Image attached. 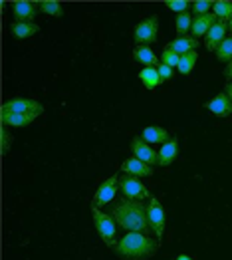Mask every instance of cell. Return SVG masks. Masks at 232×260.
Wrapping results in <instances>:
<instances>
[{
	"instance_id": "obj_1",
	"label": "cell",
	"mask_w": 232,
	"mask_h": 260,
	"mask_svg": "<svg viewBox=\"0 0 232 260\" xmlns=\"http://www.w3.org/2000/svg\"><path fill=\"white\" fill-rule=\"evenodd\" d=\"M111 217L115 218V222L121 229H125L127 233L147 235L151 231L147 218V205L143 201H131V199L123 197V201L111 209Z\"/></svg>"
},
{
	"instance_id": "obj_2",
	"label": "cell",
	"mask_w": 232,
	"mask_h": 260,
	"mask_svg": "<svg viewBox=\"0 0 232 260\" xmlns=\"http://www.w3.org/2000/svg\"><path fill=\"white\" fill-rule=\"evenodd\" d=\"M115 254L125 260H145L159 250V240L151 239L143 233H127L123 239L113 246Z\"/></svg>"
},
{
	"instance_id": "obj_3",
	"label": "cell",
	"mask_w": 232,
	"mask_h": 260,
	"mask_svg": "<svg viewBox=\"0 0 232 260\" xmlns=\"http://www.w3.org/2000/svg\"><path fill=\"white\" fill-rule=\"evenodd\" d=\"M91 217H93V224H95V229H97V233H100V237L102 240L106 242L107 246H115L117 242H115V233H117V222H115V218L111 217V215H106V213H102L97 207H93L91 205Z\"/></svg>"
},
{
	"instance_id": "obj_4",
	"label": "cell",
	"mask_w": 232,
	"mask_h": 260,
	"mask_svg": "<svg viewBox=\"0 0 232 260\" xmlns=\"http://www.w3.org/2000/svg\"><path fill=\"white\" fill-rule=\"evenodd\" d=\"M119 189L125 199H131V201H145V199H151V193L149 189L141 183L139 177L135 175H119Z\"/></svg>"
},
{
	"instance_id": "obj_5",
	"label": "cell",
	"mask_w": 232,
	"mask_h": 260,
	"mask_svg": "<svg viewBox=\"0 0 232 260\" xmlns=\"http://www.w3.org/2000/svg\"><path fill=\"white\" fill-rule=\"evenodd\" d=\"M147 218H149V229L151 233L157 237V240L163 239L165 235V211L163 205L157 197H151L147 205Z\"/></svg>"
},
{
	"instance_id": "obj_6",
	"label": "cell",
	"mask_w": 232,
	"mask_h": 260,
	"mask_svg": "<svg viewBox=\"0 0 232 260\" xmlns=\"http://www.w3.org/2000/svg\"><path fill=\"white\" fill-rule=\"evenodd\" d=\"M157 32H159V18L153 14V16L145 18L141 24H137L133 38H135L137 46H149L157 40Z\"/></svg>"
},
{
	"instance_id": "obj_7",
	"label": "cell",
	"mask_w": 232,
	"mask_h": 260,
	"mask_svg": "<svg viewBox=\"0 0 232 260\" xmlns=\"http://www.w3.org/2000/svg\"><path fill=\"white\" fill-rule=\"evenodd\" d=\"M117 189H119V175H111L109 179H106L100 185V189L95 191L91 205L97 207V209H102L104 205H109L115 199V195H117Z\"/></svg>"
},
{
	"instance_id": "obj_8",
	"label": "cell",
	"mask_w": 232,
	"mask_h": 260,
	"mask_svg": "<svg viewBox=\"0 0 232 260\" xmlns=\"http://www.w3.org/2000/svg\"><path fill=\"white\" fill-rule=\"evenodd\" d=\"M44 108L40 102L30 100V98H12L8 102L2 104V113H36L40 115Z\"/></svg>"
},
{
	"instance_id": "obj_9",
	"label": "cell",
	"mask_w": 232,
	"mask_h": 260,
	"mask_svg": "<svg viewBox=\"0 0 232 260\" xmlns=\"http://www.w3.org/2000/svg\"><path fill=\"white\" fill-rule=\"evenodd\" d=\"M131 151L135 153V157L147 165H159V153L155 151L147 141H143L141 137H133L131 139Z\"/></svg>"
},
{
	"instance_id": "obj_10",
	"label": "cell",
	"mask_w": 232,
	"mask_h": 260,
	"mask_svg": "<svg viewBox=\"0 0 232 260\" xmlns=\"http://www.w3.org/2000/svg\"><path fill=\"white\" fill-rule=\"evenodd\" d=\"M226 30H228V24L226 22H220L216 20L214 26L209 30V34L205 36V46L209 52H216V48L220 46V42L226 38Z\"/></svg>"
},
{
	"instance_id": "obj_11",
	"label": "cell",
	"mask_w": 232,
	"mask_h": 260,
	"mask_svg": "<svg viewBox=\"0 0 232 260\" xmlns=\"http://www.w3.org/2000/svg\"><path fill=\"white\" fill-rule=\"evenodd\" d=\"M205 108L209 109V111H212L214 115H218V117H228L232 113V102L230 98L226 95V91H222V93L214 95L211 102H207Z\"/></svg>"
},
{
	"instance_id": "obj_12",
	"label": "cell",
	"mask_w": 232,
	"mask_h": 260,
	"mask_svg": "<svg viewBox=\"0 0 232 260\" xmlns=\"http://www.w3.org/2000/svg\"><path fill=\"white\" fill-rule=\"evenodd\" d=\"M121 173H127V175H135V177H151L153 175V167L147 165V163H143V161H139L137 157H129L125 159L123 163H121Z\"/></svg>"
},
{
	"instance_id": "obj_13",
	"label": "cell",
	"mask_w": 232,
	"mask_h": 260,
	"mask_svg": "<svg viewBox=\"0 0 232 260\" xmlns=\"http://www.w3.org/2000/svg\"><path fill=\"white\" fill-rule=\"evenodd\" d=\"M38 4L34 2H26V0H18V2H12V12H14V18L16 22H32L38 14Z\"/></svg>"
},
{
	"instance_id": "obj_14",
	"label": "cell",
	"mask_w": 232,
	"mask_h": 260,
	"mask_svg": "<svg viewBox=\"0 0 232 260\" xmlns=\"http://www.w3.org/2000/svg\"><path fill=\"white\" fill-rule=\"evenodd\" d=\"M218 20L212 12L209 14H205V16H196L194 20H192V28H190V32H192V38H201V36H207L209 34V30H211L212 26H214V22Z\"/></svg>"
},
{
	"instance_id": "obj_15",
	"label": "cell",
	"mask_w": 232,
	"mask_h": 260,
	"mask_svg": "<svg viewBox=\"0 0 232 260\" xmlns=\"http://www.w3.org/2000/svg\"><path fill=\"white\" fill-rule=\"evenodd\" d=\"M133 60H135L137 64L145 66V68H157V66L161 64V62L157 60V54H155L149 46H137V48L133 50Z\"/></svg>"
},
{
	"instance_id": "obj_16",
	"label": "cell",
	"mask_w": 232,
	"mask_h": 260,
	"mask_svg": "<svg viewBox=\"0 0 232 260\" xmlns=\"http://www.w3.org/2000/svg\"><path fill=\"white\" fill-rule=\"evenodd\" d=\"M165 48H169L173 52H177L179 56H183V54L194 52V50L198 48V40L192 38V36H181V38H175L173 42H169Z\"/></svg>"
},
{
	"instance_id": "obj_17",
	"label": "cell",
	"mask_w": 232,
	"mask_h": 260,
	"mask_svg": "<svg viewBox=\"0 0 232 260\" xmlns=\"http://www.w3.org/2000/svg\"><path fill=\"white\" fill-rule=\"evenodd\" d=\"M179 155V141L177 137L169 139L167 143H163V147L159 149V167H167L171 165Z\"/></svg>"
},
{
	"instance_id": "obj_18",
	"label": "cell",
	"mask_w": 232,
	"mask_h": 260,
	"mask_svg": "<svg viewBox=\"0 0 232 260\" xmlns=\"http://www.w3.org/2000/svg\"><path fill=\"white\" fill-rule=\"evenodd\" d=\"M38 115L36 113H2V125H12V127H26L30 125Z\"/></svg>"
},
{
	"instance_id": "obj_19",
	"label": "cell",
	"mask_w": 232,
	"mask_h": 260,
	"mask_svg": "<svg viewBox=\"0 0 232 260\" xmlns=\"http://www.w3.org/2000/svg\"><path fill=\"white\" fill-rule=\"evenodd\" d=\"M38 32H40V26L34 24V22H14V24L10 26V34H12L14 38H18V40L30 38V36H34V34H38Z\"/></svg>"
},
{
	"instance_id": "obj_20",
	"label": "cell",
	"mask_w": 232,
	"mask_h": 260,
	"mask_svg": "<svg viewBox=\"0 0 232 260\" xmlns=\"http://www.w3.org/2000/svg\"><path fill=\"white\" fill-rule=\"evenodd\" d=\"M141 139H143V141H147L149 145H151V143H167L171 137H169V131L165 129V127L151 125V127H145V129H143Z\"/></svg>"
},
{
	"instance_id": "obj_21",
	"label": "cell",
	"mask_w": 232,
	"mask_h": 260,
	"mask_svg": "<svg viewBox=\"0 0 232 260\" xmlns=\"http://www.w3.org/2000/svg\"><path fill=\"white\" fill-rule=\"evenodd\" d=\"M139 80L143 82V86L147 87V89H155L157 86L163 84V80H161L157 68H143V70L139 72Z\"/></svg>"
},
{
	"instance_id": "obj_22",
	"label": "cell",
	"mask_w": 232,
	"mask_h": 260,
	"mask_svg": "<svg viewBox=\"0 0 232 260\" xmlns=\"http://www.w3.org/2000/svg\"><path fill=\"white\" fill-rule=\"evenodd\" d=\"M212 14L220 22H226L228 24L232 20V2H226V0L212 2Z\"/></svg>"
},
{
	"instance_id": "obj_23",
	"label": "cell",
	"mask_w": 232,
	"mask_h": 260,
	"mask_svg": "<svg viewBox=\"0 0 232 260\" xmlns=\"http://www.w3.org/2000/svg\"><path fill=\"white\" fill-rule=\"evenodd\" d=\"M38 6H40V10H42L44 14H48V16H56V18L63 16V6L60 2H56V0H42V2H38Z\"/></svg>"
},
{
	"instance_id": "obj_24",
	"label": "cell",
	"mask_w": 232,
	"mask_h": 260,
	"mask_svg": "<svg viewBox=\"0 0 232 260\" xmlns=\"http://www.w3.org/2000/svg\"><path fill=\"white\" fill-rule=\"evenodd\" d=\"M196 60H198V54H196V50L194 52H189V54H183L181 56V62H179V72L181 74H190L192 72V68H194V64H196Z\"/></svg>"
},
{
	"instance_id": "obj_25",
	"label": "cell",
	"mask_w": 232,
	"mask_h": 260,
	"mask_svg": "<svg viewBox=\"0 0 232 260\" xmlns=\"http://www.w3.org/2000/svg\"><path fill=\"white\" fill-rule=\"evenodd\" d=\"M216 60L218 62H230L232 60V36L224 38L216 48Z\"/></svg>"
},
{
	"instance_id": "obj_26",
	"label": "cell",
	"mask_w": 232,
	"mask_h": 260,
	"mask_svg": "<svg viewBox=\"0 0 232 260\" xmlns=\"http://www.w3.org/2000/svg\"><path fill=\"white\" fill-rule=\"evenodd\" d=\"M190 28H192V16H190L189 12L179 14V16H177V34H179V38L185 36Z\"/></svg>"
},
{
	"instance_id": "obj_27",
	"label": "cell",
	"mask_w": 232,
	"mask_h": 260,
	"mask_svg": "<svg viewBox=\"0 0 232 260\" xmlns=\"http://www.w3.org/2000/svg\"><path fill=\"white\" fill-rule=\"evenodd\" d=\"M179 62H181V56H179L177 52H173L169 48L163 50V54H161V64L169 66V68H179Z\"/></svg>"
},
{
	"instance_id": "obj_28",
	"label": "cell",
	"mask_w": 232,
	"mask_h": 260,
	"mask_svg": "<svg viewBox=\"0 0 232 260\" xmlns=\"http://www.w3.org/2000/svg\"><path fill=\"white\" fill-rule=\"evenodd\" d=\"M165 6L173 10V12H179V14H185V12H189V2L187 0H167L165 2Z\"/></svg>"
},
{
	"instance_id": "obj_29",
	"label": "cell",
	"mask_w": 232,
	"mask_h": 260,
	"mask_svg": "<svg viewBox=\"0 0 232 260\" xmlns=\"http://www.w3.org/2000/svg\"><path fill=\"white\" fill-rule=\"evenodd\" d=\"M190 8H192V12L196 16H205V14H209V10L212 8V2H209V0H198V2H192Z\"/></svg>"
},
{
	"instance_id": "obj_30",
	"label": "cell",
	"mask_w": 232,
	"mask_h": 260,
	"mask_svg": "<svg viewBox=\"0 0 232 260\" xmlns=\"http://www.w3.org/2000/svg\"><path fill=\"white\" fill-rule=\"evenodd\" d=\"M0 143H2V155H6V153L10 151V145H12V135L6 131V127L2 125V131H0Z\"/></svg>"
},
{
	"instance_id": "obj_31",
	"label": "cell",
	"mask_w": 232,
	"mask_h": 260,
	"mask_svg": "<svg viewBox=\"0 0 232 260\" xmlns=\"http://www.w3.org/2000/svg\"><path fill=\"white\" fill-rule=\"evenodd\" d=\"M157 70H159V76H161V80H163V82H167V80L173 78V68H169V66L159 64L157 66Z\"/></svg>"
},
{
	"instance_id": "obj_32",
	"label": "cell",
	"mask_w": 232,
	"mask_h": 260,
	"mask_svg": "<svg viewBox=\"0 0 232 260\" xmlns=\"http://www.w3.org/2000/svg\"><path fill=\"white\" fill-rule=\"evenodd\" d=\"M224 78H226V80H232V60L228 62L226 70H224Z\"/></svg>"
},
{
	"instance_id": "obj_33",
	"label": "cell",
	"mask_w": 232,
	"mask_h": 260,
	"mask_svg": "<svg viewBox=\"0 0 232 260\" xmlns=\"http://www.w3.org/2000/svg\"><path fill=\"white\" fill-rule=\"evenodd\" d=\"M226 95L230 98V102H232V82L228 84V86H226Z\"/></svg>"
},
{
	"instance_id": "obj_34",
	"label": "cell",
	"mask_w": 232,
	"mask_h": 260,
	"mask_svg": "<svg viewBox=\"0 0 232 260\" xmlns=\"http://www.w3.org/2000/svg\"><path fill=\"white\" fill-rule=\"evenodd\" d=\"M177 260H192V258H190V256H187V254H181Z\"/></svg>"
},
{
	"instance_id": "obj_35",
	"label": "cell",
	"mask_w": 232,
	"mask_h": 260,
	"mask_svg": "<svg viewBox=\"0 0 232 260\" xmlns=\"http://www.w3.org/2000/svg\"><path fill=\"white\" fill-rule=\"evenodd\" d=\"M228 30H230V32H232V20L228 22Z\"/></svg>"
}]
</instances>
